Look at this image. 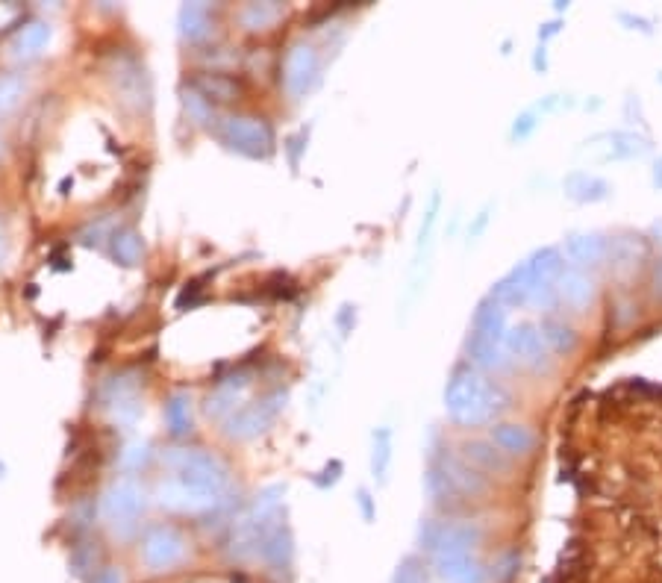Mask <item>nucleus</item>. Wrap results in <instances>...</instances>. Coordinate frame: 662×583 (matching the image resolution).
Here are the masks:
<instances>
[{"instance_id": "6ab92c4d", "label": "nucleus", "mask_w": 662, "mask_h": 583, "mask_svg": "<svg viewBox=\"0 0 662 583\" xmlns=\"http://www.w3.org/2000/svg\"><path fill=\"white\" fill-rule=\"evenodd\" d=\"M259 554H262L265 563H268L271 569H277V572H286V569L292 566V554H295V548H292V533H289V528H286L283 522H277V525L262 530V536H259Z\"/></svg>"}, {"instance_id": "bb28decb", "label": "nucleus", "mask_w": 662, "mask_h": 583, "mask_svg": "<svg viewBox=\"0 0 662 583\" xmlns=\"http://www.w3.org/2000/svg\"><path fill=\"white\" fill-rule=\"evenodd\" d=\"M607 142V154L604 159H633L645 157L651 151L648 139L639 136V133H630V130H615V133H604L601 136Z\"/></svg>"}, {"instance_id": "e433bc0d", "label": "nucleus", "mask_w": 662, "mask_h": 583, "mask_svg": "<svg viewBox=\"0 0 662 583\" xmlns=\"http://www.w3.org/2000/svg\"><path fill=\"white\" fill-rule=\"evenodd\" d=\"M21 95H24V80L15 74H3L0 77V112H9L21 101Z\"/></svg>"}, {"instance_id": "a211bd4d", "label": "nucleus", "mask_w": 662, "mask_h": 583, "mask_svg": "<svg viewBox=\"0 0 662 583\" xmlns=\"http://www.w3.org/2000/svg\"><path fill=\"white\" fill-rule=\"evenodd\" d=\"M433 572L448 583H486V578H489V569L477 554L436 557Z\"/></svg>"}, {"instance_id": "f03ea898", "label": "nucleus", "mask_w": 662, "mask_h": 583, "mask_svg": "<svg viewBox=\"0 0 662 583\" xmlns=\"http://www.w3.org/2000/svg\"><path fill=\"white\" fill-rule=\"evenodd\" d=\"M483 528L477 522H454V519H427L418 528V545L424 554L436 557H457L474 554L483 545Z\"/></svg>"}, {"instance_id": "a878e982", "label": "nucleus", "mask_w": 662, "mask_h": 583, "mask_svg": "<svg viewBox=\"0 0 662 583\" xmlns=\"http://www.w3.org/2000/svg\"><path fill=\"white\" fill-rule=\"evenodd\" d=\"M286 15V6L283 3H274V0H265V3H248L239 9V24L251 33H262V30H271L274 24H280Z\"/></svg>"}, {"instance_id": "a18cd8bd", "label": "nucleus", "mask_w": 662, "mask_h": 583, "mask_svg": "<svg viewBox=\"0 0 662 583\" xmlns=\"http://www.w3.org/2000/svg\"><path fill=\"white\" fill-rule=\"evenodd\" d=\"M486 221H489V210H483V212H480V218H477V221H474V227H471V230H468V236H471V239H474V236H480V230H483V227H486Z\"/></svg>"}, {"instance_id": "412c9836", "label": "nucleus", "mask_w": 662, "mask_h": 583, "mask_svg": "<svg viewBox=\"0 0 662 583\" xmlns=\"http://www.w3.org/2000/svg\"><path fill=\"white\" fill-rule=\"evenodd\" d=\"M562 189L574 204H601L612 195L610 183L598 174H589V171H571L562 180Z\"/></svg>"}, {"instance_id": "393cba45", "label": "nucleus", "mask_w": 662, "mask_h": 583, "mask_svg": "<svg viewBox=\"0 0 662 583\" xmlns=\"http://www.w3.org/2000/svg\"><path fill=\"white\" fill-rule=\"evenodd\" d=\"M539 333H542V339H545L548 351H551V354H560V357H571V354L577 351V345H580L577 330H574L571 324H565V321L557 316L542 318Z\"/></svg>"}, {"instance_id": "8fccbe9b", "label": "nucleus", "mask_w": 662, "mask_h": 583, "mask_svg": "<svg viewBox=\"0 0 662 583\" xmlns=\"http://www.w3.org/2000/svg\"><path fill=\"white\" fill-rule=\"evenodd\" d=\"M657 80H660V83H662V71H660V74H657Z\"/></svg>"}, {"instance_id": "2eb2a0df", "label": "nucleus", "mask_w": 662, "mask_h": 583, "mask_svg": "<svg viewBox=\"0 0 662 583\" xmlns=\"http://www.w3.org/2000/svg\"><path fill=\"white\" fill-rule=\"evenodd\" d=\"M539 286H545V283H539L524 263L515 265L512 271H507L495 286H492V292H489V298H495L501 307H527L530 304V295L539 289Z\"/></svg>"}, {"instance_id": "9d476101", "label": "nucleus", "mask_w": 662, "mask_h": 583, "mask_svg": "<svg viewBox=\"0 0 662 583\" xmlns=\"http://www.w3.org/2000/svg\"><path fill=\"white\" fill-rule=\"evenodd\" d=\"M145 510V489L136 480H118L106 495H103V516L121 530V536H127L136 528L139 513Z\"/></svg>"}, {"instance_id": "423d86ee", "label": "nucleus", "mask_w": 662, "mask_h": 583, "mask_svg": "<svg viewBox=\"0 0 662 583\" xmlns=\"http://www.w3.org/2000/svg\"><path fill=\"white\" fill-rule=\"evenodd\" d=\"M283 407H286V389H274L271 395L259 398L254 404H245V407L233 410L224 419V433L230 439H254L274 424Z\"/></svg>"}, {"instance_id": "5701e85b", "label": "nucleus", "mask_w": 662, "mask_h": 583, "mask_svg": "<svg viewBox=\"0 0 662 583\" xmlns=\"http://www.w3.org/2000/svg\"><path fill=\"white\" fill-rule=\"evenodd\" d=\"M468 360L477 371H492V374H504L510 371L515 363L512 357L504 351L501 342H489V339H480V336H471L468 339Z\"/></svg>"}, {"instance_id": "cd10ccee", "label": "nucleus", "mask_w": 662, "mask_h": 583, "mask_svg": "<svg viewBox=\"0 0 662 583\" xmlns=\"http://www.w3.org/2000/svg\"><path fill=\"white\" fill-rule=\"evenodd\" d=\"M427 495H430V501L439 510H459V507H465V498L451 486V480L442 475V469L436 463H430V469H427Z\"/></svg>"}, {"instance_id": "9b49d317", "label": "nucleus", "mask_w": 662, "mask_h": 583, "mask_svg": "<svg viewBox=\"0 0 662 583\" xmlns=\"http://www.w3.org/2000/svg\"><path fill=\"white\" fill-rule=\"evenodd\" d=\"M433 463L442 469V475L451 480V486L465 498V504L477 501V498H486L492 492V480L483 472H477L471 463H465L459 454H436Z\"/></svg>"}, {"instance_id": "4468645a", "label": "nucleus", "mask_w": 662, "mask_h": 583, "mask_svg": "<svg viewBox=\"0 0 662 583\" xmlns=\"http://www.w3.org/2000/svg\"><path fill=\"white\" fill-rule=\"evenodd\" d=\"M612 239L604 233H577L565 242V254L574 268L586 271V268H601L610 263Z\"/></svg>"}, {"instance_id": "c9c22d12", "label": "nucleus", "mask_w": 662, "mask_h": 583, "mask_svg": "<svg viewBox=\"0 0 662 583\" xmlns=\"http://www.w3.org/2000/svg\"><path fill=\"white\" fill-rule=\"evenodd\" d=\"M439 204H442V198H439V192L433 195V201H430V210L424 215V221H421V230H418V242H415V263L421 260V251L430 245V236H433V227H436V215H439Z\"/></svg>"}, {"instance_id": "6e6552de", "label": "nucleus", "mask_w": 662, "mask_h": 583, "mask_svg": "<svg viewBox=\"0 0 662 583\" xmlns=\"http://www.w3.org/2000/svg\"><path fill=\"white\" fill-rule=\"evenodd\" d=\"M321 80L318 51L309 42H295L283 56V89L298 101L309 95Z\"/></svg>"}, {"instance_id": "1a4fd4ad", "label": "nucleus", "mask_w": 662, "mask_h": 583, "mask_svg": "<svg viewBox=\"0 0 662 583\" xmlns=\"http://www.w3.org/2000/svg\"><path fill=\"white\" fill-rule=\"evenodd\" d=\"M189 554V545L183 539V533L168 525H156L148 530L145 542H142V560L153 572H168L174 566H180Z\"/></svg>"}, {"instance_id": "a19ab883", "label": "nucleus", "mask_w": 662, "mask_h": 583, "mask_svg": "<svg viewBox=\"0 0 662 583\" xmlns=\"http://www.w3.org/2000/svg\"><path fill=\"white\" fill-rule=\"evenodd\" d=\"M21 21H24V6L21 3H0V33L12 30Z\"/></svg>"}, {"instance_id": "f3484780", "label": "nucleus", "mask_w": 662, "mask_h": 583, "mask_svg": "<svg viewBox=\"0 0 662 583\" xmlns=\"http://www.w3.org/2000/svg\"><path fill=\"white\" fill-rule=\"evenodd\" d=\"M189 89H195L206 104H233V101H239L245 95V86L236 77L224 74V71H204V74H198Z\"/></svg>"}, {"instance_id": "4be33fe9", "label": "nucleus", "mask_w": 662, "mask_h": 583, "mask_svg": "<svg viewBox=\"0 0 662 583\" xmlns=\"http://www.w3.org/2000/svg\"><path fill=\"white\" fill-rule=\"evenodd\" d=\"M474 336L489 339V342H504V333L510 330V318H507V307H501L495 298H483L474 310Z\"/></svg>"}, {"instance_id": "de8ad7c7", "label": "nucleus", "mask_w": 662, "mask_h": 583, "mask_svg": "<svg viewBox=\"0 0 662 583\" xmlns=\"http://www.w3.org/2000/svg\"><path fill=\"white\" fill-rule=\"evenodd\" d=\"M654 183H657V186H662V159L657 162V171H654Z\"/></svg>"}, {"instance_id": "c756f323", "label": "nucleus", "mask_w": 662, "mask_h": 583, "mask_svg": "<svg viewBox=\"0 0 662 583\" xmlns=\"http://www.w3.org/2000/svg\"><path fill=\"white\" fill-rule=\"evenodd\" d=\"M389 469H392V430L377 427L371 433V475L377 483H386Z\"/></svg>"}, {"instance_id": "37998d69", "label": "nucleus", "mask_w": 662, "mask_h": 583, "mask_svg": "<svg viewBox=\"0 0 662 583\" xmlns=\"http://www.w3.org/2000/svg\"><path fill=\"white\" fill-rule=\"evenodd\" d=\"M357 504L359 510H362V516H365V522H371V519H374V504H371V495H368L365 489H359Z\"/></svg>"}, {"instance_id": "39448f33", "label": "nucleus", "mask_w": 662, "mask_h": 583, "mask_svg": "<svg viewBox=\"0 0 662 583\" xmlns=\"http://www.w3.org/2000/svg\"><path fill=\"white\" fill-rule=\"evenodd\" d=\"M501 345L512 357V363L524 366L533 374H551L554 369V354L548 351V345L539 333V324H533V321H518L515 327L504 333Z\"/></svg>"}, {"instance_id": "2f4dec72", "label": "nucleus", "mask_w": 662, "mask_h": 583, "mask_svg": "<svg viewBox=\"0 0 662 583\" xmlns=\"http://www.w3.org/2000/svg\"><path fill=\"white\" fill-rule=\"evenodd\" d=\"M51 42V27L45 21H30L18 36H15V53L18 56H36L45 51V45Z\"/></svg>"}, {"instance_id": "4c0bfd02", "label": "nucleus", "mask_w": 662, "mask_h": 583, "mask_svg": "<svg viewBox=\"0 0 662 583\" xmlns=\"http://www.w3.org/2000/svg\"><path fill=\"white\" fill-rule=\"evenodd\" d=\"M539 121H542V109L539 106H530V109H524L518 118H515V124H512L510 136L515 142H524L536 127H539Z\"/></svg>"}, {"instance_id": "b1692460", "label": "nucleus", "mask_w": 662, "mask_h": 583, "mask_svg": "<svg viewBox=\"0 0 662 583\" xmlns=\"http://www.w3.org/2000/svg\"><path fill=\"white\" fill-rule=\"evenodd\" d=\"M248 383H251V374H233V377H227V380H221L218 383V389L209 395V404H206V413L212 416V419H227L233 410H236V404L242 401V392L248 389Z\"/></svg>"}, {"instance_id": "c85d7f7f", "label": "nucleus", "mask_w": 662, "mask_h": 583, "mask_svg": "<svg viewBox=\"0 0 662 583\" xmlns=\"http://www.w3.org/2000/svg\"><path fill=\"white\" fill-rule=\"evenodd\" d=\"M180 33L186 42H204L212 33V15L204 3H186L180 9Z\"/></svg>"}, {"instance_id": "ddd939ff", "label": "nucleus", "mask_w": 662, "mask_h": 583, "mask_svg": "<svg viewBox=\"0 0 662 583\" xmlns=\"http://www.w3.org/2000/svg\"><path fill=\"white\" fill-rule=\"evenodd\" d=\"M557 304L568 307L571 313H586L592 310L595 298H598V283L589 271H580V268H565L557 283Z\"/></svg>"}, {"instance_id": "dca6fc26", "label": "nucleus", "mask_w": 662, "mask_h": 583, "mask_svg": "<svg viewBox=\"0 0 662 583\" xmlns=\"http://www.w3.org/2000/svg\"><path fill=\"white\" fill-rule=\"evenodd\" d=\"M465 463H471L477 472L483 475H510L512 472V457H507L492 439H468L462 445V454H459Z\"/></svg>"}, {"instance_id": "49530a36", "label": "nucleus", "mask_w": 662, "mask_h": 583, "mask_svg": "<svg viewBox=\"0 0 662 583\" xmlns=\"http://www.w3.org/2000/svg\"><path fill=\"white\" fill-rule=\"evenodd\" d=\"M560 33V21H551V24H545L542 30H539V39L545 42V39H551V36H557Z\"/></svg>"}, {"instance_id": "09e8293b", "label": "nucleus", "mask_w": 662, "mask_h": 583, "mask_svg": "<svg viewBox=\"0 0 662 583\" xmlns=\"http://www.w3.org/2000/svg\"><path fill=\"white\" fill-rule=\"evenodd\" d=\"M0 263H3V239H0Z\"/></svg>"}, {"instance_id": "aec40b11", "label": "nucleus", "mask_w": 662, "mask_h": 583, "mask_svg": "<svg viewBox=\"0 0 662 583\" xmlns=\"http://www.w3.org/2000/svg\"><path fill=\"white\" fill-rule=\"evenodd\" d=\"M489 439L507 454V457H527L536 448V433L527 424L495 422L489 427Z\"/></svg>"}, {"instance_id": "58836bf2", "label": "nucleus", "mask_w": 662, "mask_h": 583, "mask_svg": "<svg viewBox=\"0 0 662 583\" xmlns=\"http://www.w3.org/2000/svg\"><path fill=\"white\" fill-rule=\"evenodd\" d=\"M148 457H151L148 445H145V442H133V445H127V448L121 451L118 463H121L124 472H136V469H142V466L148 463Z\"/></svg>"}, {"instance_id": "20e7f679", "label": "nucleus", "mask_w": 662, "mask_h": 583, "mask_svg": "<svg viewBox=\"0 0 662 583\" xmlns=\"http://www.w3.org/2000/svg\"><path fill=\"white\" fill-rule=\"evenodd\" d=\"M215 133L230 151L242 157L268 159L274 151V130L268 121L254 115H224L215 121Z\"/></svg>"}, {"instance_id": "7ed1b4c3", "label": "nucleus", "mask_w": 662, "mask_h": 583, "mask_svg": "<svg viewBox=\"0 0 662 583\" xmlns=\"http://www.w3.org/2000/svg\"><path fill=\"white\" fill-rule=\"evenodd\" d=\"M162 463H165V469L174 472V477L189 480V483L204 486V489H212V492L224 495V489L230 486L227 466L215 454L201 451V448H168L162 454Z\"/></svg>"}, {"instance_id": "c03bdc74", "label": "nucleus", "mask_w": 662, "mask_h": 583, "mask_svg": "<svg viewBox=\"0 0 662 583\" xmlns=\"http://www.w3.org/2000/svg\"><path fill=\"white\" fill-rule=\"evenodd\" d=\"M651 286H654V295L662 298V257L654 263V268H651Z\"/></svg>"}, {"instance_id": "f257e3e1", "label": "nucleus", "mask_w": 662, "mask_h": 583, "mask_svg": "<svg viewBox=\"0 0 662 583\" xmlns=\"http://www.w3.org/2000/svg\"><path fill=\"white\" fill-rule=\"evenodd\" d=\"M510 407L507 386L477 369H457L445 386V413L459 427L495 424Z\"/></svg>"}, {"instance_id": "79ce46f5", "label": "nucleus", "mask_w": 662, "mask_h": 583, "mask_svg": "<svg viewBox=\"0 0 662 583\" xmlns=\"http://www.w3.org/2000/svg\"><path fill=\"white\" fill-rule=\"evenodd\" d=\"M92 583H124V575H121V569L106 566V569H101V572L92 578Z\"/></svg>"}, {"instance_id": "ea45409f", "label": "nucleus", "mask_w": 662, "mask_h": 583, "mask_svg": "<svg viewBox=\"0 0 662 583\" xmlns=\"http://www.w3.org/2000/svg\"><path fill=\"white\" fill-rule=\"evenodd\" d=\"M183 106H186V112L195 118V124H206V121L212 118V104H206L195 89H186V92H183Z\"/></svg>"}, {"instance_id": "473e14b6", "label": "nucleus", "mask_w": 662, "mask_h": 583, "mask_svg": "<svg viewBox=\"0 0 662 583\" xmlns=\"http://www.w3.org/2000/svg\"><path fill=\"white\" fill-rule=\"evenodd\" d=\"M112 254L121 265H139L142 254H145V245H142V236L136 230H121L112 236Z\"/></svg>"}, {"instance_id": "f704fd0d", "label": "nucleus", "mask_w": 662, "mask_h": 583, "mask_svg": "<svg viewBox=\"0 0 662 583\" xmlns=\"http://www.w3.org/2000/svg\"><path fill=\"white\" fill-rule=\"evenodd\" d=\"M392 583H430V566L418 554H409L398 563Z\"/></svg>"}, {"instance_id": "f8f14e48", "label": "nucleus", "mask_w": 662, "mask_h": 583, "mask_svg": "<svg viewBox=\"0 0 662 583\" xmlns=\"http://www.w3.org/2000/svg\"><path fill=\"white\" fill-rule=\"evenodd\" d=\"M112 74V83H115V92L121 95V101L130 106V109H145L151 101V89H148V77H145V68L133 59V56H118L109 68Z\"/></svg>"}, {"instance_id": "72a5a7b5", "label": "nucleus", "mask_w": 662, "mask_h": 583, "mask_svg": "<svg viewBox=\"0 0 662 583\" xmlns=\"http://www.w3.org/2000/svg\"><path fill=\"white\" fill-rule=\"evenodd\" d=\"M109 416L115 424H136V419L142 416V404H139L136 392L109 395Z\"/></svg>"}, {"instance_id": "0eeeda50", "label": "nucleus", "mask_w": 662, "mask_h": 583, "mask_svg": "<svg viewBox=\"0 0 662 583\" xmlns=\"http://www.w3.org/2000/svg\"><path fill=\"white\" fill-rule=\"evenodd\" d=\"M156 498L165 510L171 513H186V516H201L209 510H218L224 504L221 492H212L204 486H195L180 477H168L156 486Z\"/></svg>"}, {"instance_id": "7c9ffc66", "label": "nucleus", "mask_w": 662, "mask_h": 583, "mask_svg": "<svg viewBox=\"0 0 662 583\" xmlns=\"http://www.w3.org/2000/svg\"><path fill=\"white\" fill-rule=\"evenodd\" d=\"M165 424L174 436H186L192 430V398L186 392H177L165 404Z\"/></svg>"}]
</instances>
